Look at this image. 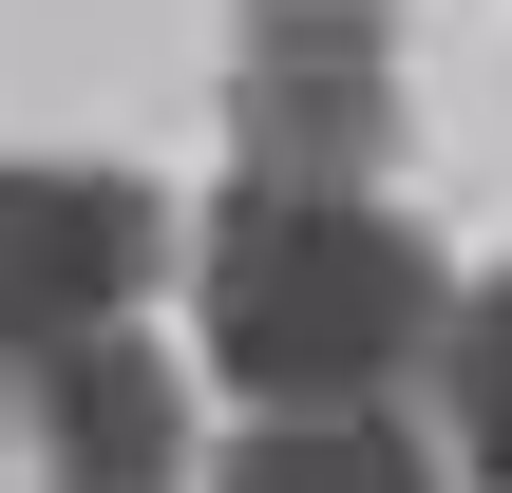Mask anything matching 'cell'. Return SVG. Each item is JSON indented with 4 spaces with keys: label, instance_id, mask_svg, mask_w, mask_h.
Here are the masks:
<instances>
[{
    "label": "cell",
    "instance_id": "6da1fadb",
    "mask_svg": "<svg viewBox=\"0 0 512 493\" xmlns=\"http://www.w3.org/2000/svg\"><path fill=\"white\" fill-rule=\"evenodd\" d=\"M190 266H209V361L266 418H380L437 361V323H456L437 247L380 190H228L190 228Z\"/></svg>",
    "mask_w": 512,
    "mask_h": 493
},
{
    "label": "cell",
    "instance_id": "7a4b0ae2",
    "mask_svg": "<svg viewBox=\"0 0 512 493\" xmlns=\"http://www.w3.org/2000/svg\"><path fill=\"white\" fill-rule=\"evenodd\" d=\"M228 133H247V190H361V152L399 133V38H380V0H247V38H228Z\"/></svg>",
    "mask_w": 512,
    "mask_h": 493
},
{
    "label": "cell",
    "instance_id": "3957f363",
    "mask_svg": "<svg viewBox=\"0 0 512 493\" xmlns=\"http://www.w3.org/2000/svg\"><path fill=\"white\" fill-rule=\"evenodd\" d=\"M152 266H171V190L152 171H76V152H19L0 171V361L114 342Z\"/></svg>",
    "mask_w": 512,
    "mask_h": 493
},
{
    "label": "cell",
    "instance_id": "277c9868",
    "mask_svg": "<svg viewBox=\"0 0 512 493\" xmlns=\"http://www.w3.org/2000/svg\"><path fill=\"white\" fill-rule=\"evenodd\" d=\"M19 475L38 493H190V380H171L133 323L19 361Z\"/></svg>",
    "mask_w": 512,
    "mask_h": 493
},
{
    "label": "cell",
    "instance_id": "5b68a950",
    "mask_svg": "<svg viewBox=\"0 0 512 493\" xmlns=\"http://www.w3.org/2000/svg\"><path fill=\"white\" fill-rule=\"evenodd\" d=\"M437 437L475 493H512V285H456V323H437Z\"/></svg>",
    "mask_w": 512,
    "mask_h": 493
},
{
    "label": "cell",
    "instance_id": "8992f818",
    "mask_svg": "<svg viewBox=\"0 0 512 493\" xmlns=\"http://www.w3.org/2000/svg\"><path fill=\"white\" fill-rule=\"evenodd\" d=\"M228 493H437V475H418L399 418H266V437L228 456Z\"/></svg>",
    "mask_w": 512,
    "mask_h": 493
},
{
    "label": "cell",
    "instance_id": "52a82bcc",
    "mask_svg": "<svg viewBox=\"0 0 512 493\" xmlns=\"http://www.w3.org/2000/svg\"><path fill=\"white\" fill-rule=\"evenodd\" d=\"M0 475H19V380H0Z\"/></svg>",
    "mask_w": 512,
    "mask_h": 493
}]
</instances>
